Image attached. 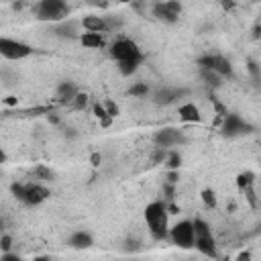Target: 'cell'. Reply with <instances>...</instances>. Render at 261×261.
<instances>
[{"label": "cell", "instance_id": "6da1fadb", "mask_svg": "<svg viewBox=\"0 0 261 261\" xmlns=\"http://www.w3.org/2000/svg\"><path fill=\"white\" fill-rule=\"evenodd\" d=\"M167 206L161 200H155L147 204L145 208V220L149 226V232L155 241H163L169 234V222H167Z\"/></svg>", "mask_w": 261, "mask_h": 261}, {"label": "cell", "instance_id": "7a4b0ae2", "mask_svg": "<svg viewBox=\"0 0 261 261\" xmlns=\"http://www.w3.org/2000/svg\"><path fill=\"white\" fill-rule=\"evenodd\" d=\"M192 226H194V247L206 257V259H216L218 257V249H216V241L212 237V228L206 220L202 218H196L192 220Z\"/></svg>", "mask_w": 261, "mask_h": 261}, {"label": "cell", "instance_id": "3957f363", "mask_svg": "<svg viewBox=\"0 0 261 261\" xmlns=\"http://www.w3.org/2000/svg\"><path fill=\"white\" fill-rule=\"evenodd\" d=\"M35 14L45 22H63L69 16V6L63 0H41L35 6Z\"/></svg>", "mask_w": 261, "mask_h": 261}, {"label": "cell", "instance_id": "277c9868", "mask_svg": "<svg viewBox=\"0 0 261 261\" xmlns=\"http://www.w3.org/2000/svg\"><path fill=\"white\" fill-rule=\"evenodd\" d=\"M108 55L116 63L130 61V59H143V53H141L139 45L135 41H130V39H116V41H112V45L108 47Z\"/></svg>", "mask_w": 261, "mask_h": 261}, {"label": "cell", "instance_id": "5b68a950", "mask_svg": "<svg viewBox=\"0 0 261 261\" xmlns=\"http://www.w3.org/2000/svg\"><path fill=\"white\" fill-rule=\"evenodd\" d=\"M0 55L8 61H20V59H27L29 55H33V47L18 39L0 37Z\"/></svg>", "mask_w": 261, "mask_h": 261}, {"label": "cell", "instance_id": "8992f818", "mask_svg": "<svg viewBox=\"0 0 261 261\" xmlns=\"http://www.w3.org/2000/svg\"><path fill=\"white\" fill-rule=\"evenodd\" d=\"M169 239L173 241V245H177L181 249L194 247V226H192V220H179L177 224H173L169 228Z\"/></svg>", "mask_w": 261, "mask_h": 261}, {"label": "cell", "instance_id": "52a82bcc", "mask_svg": "<svg viewBox=\"0 0 261 261\" xmlns=\"http://www.w3.org/2000/svg\"><path fill=\"white\" fill-rule=\"evenodd\" d=\"M184 6L175 0H165V2H155L151 6V12L153 16H157L159 20H165V22H175L181 14Z\"/></svg>", "mask_w": 261, "mask_h": 261}, {"label": "cell", "instance_id": "ba28073f", "mask_svg": "<svg viewBox=\"0 0 261 261\" xmlns=\"http://www.w3.org/2000/svg\"><path fill=\"white\" fill-rule=\"evenodd\" d=\"M153 143L159 147V149H167V147H175V145H181L186 143V137L179 128H173V126H165L161 130H157L153 135Z\"/></svg>", "mask_w": 261, "mask_h": 261}, {"label": "cell", "instance_id": "9c48e42d", "mask_svg": "<svg viewBox=\"0 0 261 261\" xmlns=\"http://www.w3.org/2000/svg\"><path fill=\"white\" fill-rule=\"evenodd\" d=\"M80 24H82V29H84L86 33H100V35H104V33H110L118 22H114V20H110V18H106V16L88 14V16H84V18L80 20Z\"/></svg>", "mask_w": 261, "mask_h": 261}, {"label": "cell", "instance_id": "30bf717a", "mask_svg": "<svg viewBox=\"0 0 261 261\" xmlns=\"http://www.w3.org/2000/svg\"><path fill=\"white\" fill-rule=\"evenodd\" d=\"M220 130L224 137H237V135H245L251 130V124H247L243 120V116L239 114H226L220 120Z\"/></svg>", "mask_w": 261, "mask_h": 261}, {"label": "cell", "instance_id": "8fae6325", "mask_svg": "<svg viewBox=\"0 0 261 261\" xmlns=\"http://www.w3.org/2000/svg\"><path fill=\"white\" fill-rule=\"evenodd\" d=\"M49 190L41 184H24V200L22 204L27 206H39L41 202H45L49 198Z\"/></svg>", "mask_w": 261, "mask_h": 261}, {"label": "cell", "instance_id": "7c38bea8", "mask_svg": "<svg viewBox=\"0 0 261 261\" xmlns=\"http://www.w3.org/2000/svg\"><path fill=\"white\" fill-rule=\"evenodd\" d=\"M77 86L73 84V82H61L59 86H57V92H55V98H57V102L59 104H71L73 102V98L77 96Z\"/></svg>", "mask_w": 261, "mask_h": 261}, {"label": "cell", "instance_id": "4fadbf2b", "mask_svg": "<svg viewBox=\"0 0 261 261\" xmlns=\"http://www.w3.org/2000/svg\"><path fill=\"white\" fill-rule=\"evenodd\" d=\"M67 245H69L71 249H75V251H84V249H90V247L94 245V239H92V234L86 232V230H75V232L67 239Z\"/></svg>", "mask_w": 261, "mask_h": 261}, {"label": "cell", "instance_id": "5bb4252c", "mask_svg": "<svg viewBox=\"0 0 261 261\" xmlns=\"http://www.w3.org/2000/svg\"><path fill=\"white\" fill-rule=\"evenodd\" d=\"M80 20H71V18H67V20H63V22H57V27H55V33L59 35V37H67V39H71V37H80L77 33H80Z\"/></svg>", "mask_w": 261, "mask_h": 261}, {"label": "cell", "instance_id": "9a60e30c", "mask_svg": "<svg viewBox=\"0 0 261 261\" xmlns=\"http://www.w3.org/2000/svg\"><path fill=\"white\" fill-rule=\"evenodd\" d=\"M179 118L184 122H200L202 114H200V108L194 102H186V104L179 106Z\"/></svg>", "mask_w": 261, "mask_h": 261}, {"label": "cell", "instance_id": "2e32d148", "mask_svg": "<svg viewBox=\"0 0 261 261\" xmlns=\"http://www.w3.org/2000/svg\"><path fill=\"white\" fill-rule=\"evenodd\" d=\"M210 71H214L216 75H220V77H224V75H232V65H230V61L226 59V57H222V55H212V69Z\"/></svg>", "mask_w": 261, "mask_h": 261}, {"label": "cell", "instance_id": "e0dca14e", "mask_svg": "<svg viewBox=\"0 0 261 261\" xmlns=\"http://www.w3.org/2000/svg\"><path fill=\"white\" fill-rule=\"evenodd\" d=\"M80 43L86 49H100V47H104V35H100V33H82Z\"/></svg>", "mask_w": 261, "mask_h": 261}, {"label": "cell", "instance_id": "ac0fdd59", "mask_svg": "<svg viewBox=\"0 0 261 261\" xmlns=\"http://www.w3.org/2000/svg\"><path fill=\"white\" fill-rule=\"evenodd\" d=\"M179 94H181V92H177V90L163 88V90H157V92H155L153 100H155V104H171V102H175V100L179 98Z\"/></svg>", "mask_w": 261, "mask_h": 261}, {"label": "cell", "instance_id": "d6986e66", "mask_svg": "<svg viewBox=\"0 0 261 261\" xmlns=\"http://www.w3.org/2000/svg\"><path fill=\"white\" fill-rule=\"evenodd\" d=\"M141 61L143 59H130V61H120L116 67H118V71H120V75H124V77H128V75H133L137 69H139V65H141Z\"/></svg>", "mask_w": 261, "mask_h": 261}, {"label": "cell", "instance_id": "ffe728a7", "mask_svg": "<svg viewBox=\"0 0 261 261\" xmlns=\"http://www.w3.org/2000/svg\"><path fill=\"white\" fill-rule=\"evenodd\" d=\"M92 112H94V116L100 120V124L106 128V126H110L112 122H114V118H110L108 114H106V110H104V106H102V102H96L94 104V108H92Z\"/></svg>", "mask_w": 261, "mask_h": 261}, {"label": "cell", "instance_id": "44dd1931", "mask_svg": "<svg viewBox=\"0 0 261 261\" xmlns=\"http://www.w3.org/2000/svg\"><path fill=\"white\" fill-rule=\"evenodd\" d=\"M179 165H181V157H179V153H175V151L167 153V157H165V167H167L169 171H177Z\"/></svg>", "mask_w": 261, "mask_h": 261}, {"label": "cell", "instance_id": "7402d4cb", "mask_svg": "<svg viewBox=\"0 0 261 261\" xmlns=\"http://www.w3.org/2000/svg\"><path fill=\"white\" fill-rule=\"evenodd\" d=\"M253 184H255V173L253 171H243V173L237 175V186L241 190H245L247 186H253Z\"/></svg>", "mask_w": 261, "mask_h": 261}, {"label": "cell", "instance_id": "603a6c76", "mask_svg": "<svg viewBox=\"0 0 261 261\" xmlns=\"http://www.w3.org/2000/svg\"><path fill=\"white\" fill-rule=\"evenodd\" d=\"M245 198H247V202H249V206L253 208V210H257L259 208V200H257V192H255V184L253 186H247L245 190Z\"/></svg>", "mask_w": 261, "mask_h": 261}, {"label": "cell", "instance_id": "cb8c5ba5", "mask_svg": "<svg viewBox=\"0 0 261 261\" xmlns=\"http://www.w3.org/2000/svg\"><path fill=\"white\" fill-rule=\"evenodd\" d=\"M200 198H202V202H204L206 208H214L216 206V194H214V190H210V188L202 190L200 192Z\"/></svg>", "mask_w": 261, "mask_h": 261}, {"label": "cell", "instance_id": "d4e9b609", "mask_svg": "<svg viewBox=\"0 0 261 261\" xmlns=\"http://www.w3.org/2000/svg\"><path fill=\"white\" fill-rule=\"evenodd\" d=\"M128 94H130V96H137V98H143V96H147V94H149V86H147L145 82H137V84H133V86H130Z\"/></svg>", "mask_w": 261, "mask_h": 261}, {"label": "cell", "instance_id": "484cf974", "mask_svg": "<svg viewBox=\"0 0 261 261\" xmlns=\"http://www.w3.org/2000/svg\"><path fill=\"white\" fill-rule=\"evenodd\" d=\"M202 77L206 80V84L208 86H212V88H216V86H220V75H216L214 71H210V69H202Z\"/></svg>", "mask_w": 261, "mask_h": 261}, {"label": "cell", "instance_id": "4316f807", "mask_svg": "<svg viewBox=\"0 0 261 261\" xmlns=\"http://www.w3.org/2000/svg\"><path fill=\"white\" fill-rule=\"evenodd\" d=\"M35 175L41 177V179H45V181H51V179L55 177V173H53L49 167H45V165H37V167H35Z\"/></svg>", "mask_w": 261, "mask_h": 261}, {"label": "cell", "instance_id": "83f0119b", "mask_svg": "<svg viewBox=\"0 0 261 261\" xmlns=\"http://www.w3.org/2000/svg\"><path fill=\"white\" fill-rule=\"evenodd\" d=\"M102 106H104V110H106V114H108L110 118H116V116L120 114V108H118V104H116V102H112V100H106V102H102Z\"/></svg>", "mask_w": 261, "mask_h": 261}, {"label": "cell", "instance_id": "f1b7e54d", "mask_svg": "<svg viewBox=\"0 0 261 261\" xmlns=\"http://www.w3.org/2000/svg\"><path fill=\"white\" fill-rule=\"evenodd\" d=\"M88 94L86 92H77V96L73 98V102H71V106L73 108H77V110H82V108H86V104H88Z\"/></svg>", "mask_w": 261, "mask_h": 261}, {"label": "cell", "instance_id": "f546056e", "mask_svg": "<svg viewBox=\"0 0 261 261\" xmlns=\"http://www.w3.org/2000/svg\"><path fill=\"white\" fill-rule=\"evenodd\" d=\"M10 247H12V237L10 234H2L0 237V249L4 253H10Z\"/></svg>", "mask_w": 261, "mask_h": 261}, {"label": "cell", "instance_id": "4dcf8cb0", "mask_svg": "<svg viewBox=\"0 0 261 261\" xmlns=\"http://www.w3.org/2000/svg\"><path fill=\"white\" fill-rule=\"evenodd\" d=\"M247 67H249V71H251V75H253V80H259V65L251 59L249 63H247Z\"/></svg>", "mask_w": 261, "mask_h": 261}, {"label": "cell", "instance_id": "1f68e13d", "mask_svg": "<svg viewBox=\"0 0 261 261\" xmlns=\"http://www.w3.org/2000/svg\"><path fill=\"white\" fill-rule=\"evenodd\" d=\"M100 163H102V155H100V153H92V155H90V165H92V167H98Z\"/></svg>", "mask_w": 261, "mask_h": 261}, {"label": "cell", "instance_id": "d6a6232c", "mask_svg": "<svg viewBox=\"0 0 261 261\" xmlns=\"http://www.w3.org/2000/svg\"><path fill=\"white\" fill-rule=\"evenodd\" d=\"M0 261H22L18 255H14V253H4L2 257H0Z\"/></svg>", "mask_w": 261, "mask_h": 261}, {"label": "cell", "instance_id": "836d02e7", "mask_svg": "<svg viewBox=\"0 0 261 261\" xmlns=\"http://www.w3.org/2000/svg\"><path fill=\"white\" fill-rule=\"evenodd\" d=\"M237 261H251V253L249 251H241L237 255Z\"/></svg>", "mask_w": 261, "mask_h": 261}, {"label": "cell", "instance_id": "e575fe53", "mask_svg": "<svg viewBox=\"0 0 261 261\" xmlns=\"http://www.w3.org/2000/svg\"><path fill=\"white\" fill-rule=\"evenodd\" d=\"M177 179H179V173H177V171H169V173H167V181H169V184H175Z\"/></svg>", "mask_w": 261, "mask_h": 261}, {"label": "cell", "instance_id": "d590c367", "mask_svg": "<svg viewBox=\"0 0 261 261\" xmlns=\"http://www.w3.org/2000/svg\"><path fill=\"white\" fill-rule=\"evenodd\" d=\"M4 102H6L8 106H16V102H18V98H16V96H8V98H6Z\"/></svg>", "mask_w": 261, "mask_h": 261}, {"label": "cell", "instance_id": "8d00e7d4", "mask_svg": "<svg viewBox=\"0 0 261 261\" xmlns=\"http://www.w3.org/2000/svg\"><path fill=\"white\" fill-rule=\"evenodd\" d=\"M47 118H49V122H53V124H59V116H57V114H47Z\"/></svg>", "mask_w": 261, "mask_h": 261}, {"label": "cell", "instance_id": "74e56055", "mask_svg": "<svg viewBox=\"0 0 261 261\" xmlns=\"http://www.w3.org/2000/svg\"><path fill=\"white\" fill-rule=\"evenodd\" d=\"M33 261H51V257H49V255H39V257H35Z\"/></svg>", "mask_w": 261, "mask_h": 261}, {"label": "cell", "instance_id": "f35d334b", "mask_svg": "<svg viewBox=\"0 0 261 261\" xmlns=\"http://www.w3.org/2000/svg\"><path fill=\"white\" fill-rule=\"evenodd\" d=\"M6 159H8V157H6V153H4V149L0 147V165H2V163H6Z\"/></svg>", "mask_w": 261, "mask_h": 261}, {"label": "cell", "instance_id": "ab89813d", "mask_svg": "<svg viewBox=\"0 0 261 261\" xmlns=\"http://www.w3.org/2000/svg\"><path fill=\"white\" fill-rule=\"evenodd\" d=\"M253 37H255V39H257V37H259V22H257V24H255V27H253Z\"/></svg>", "mask_w": 261, "mask_h": 261}, {"label": "cell", "instance_id": "60d3db41", "mask_svg": "<svg viewBox=\"0 0 261 261\" xmlns=\"http://www.w3.org/2000/svg\"><path fill=\"white\" fill-rule=\"evenodd\" d=\"M222 6L228 10V8H232V6H234V2H222Z\"/></svg>", "mask_w": 261, "mask_h": 261}, {"label": "cell", "instance_id": "b9f144b4", "mask_svg": "<svg viewBox=\"0 0 261 261\" xmlns=\"http://www.w3.org/2000/svg\"><path fill=\"white\" fill-rule=\"evenodd\" d=\"M0 228H2V216H0Z\"/></svg>", "mask_w": 261, "mask_h": 261}, {"label": "cell", "instance_id": "7bdbcfd3", "mask_svg": "<svg viewBox=\"0 0 261 261\" xmlns=\"http://www.w3.org/2000/svg\"><path fill=\"white\" fill-rule=\"evenodd\" d=\"M222 261H228V257H226V259H222Z\"/></svg>", "mask_w": 261, "mask_h": 261}, {"label": "cell", "instance_id": "ee69618b", "mask_svg": "<svg viewBox=\"0 0 261 261\" xmlns=\"http://www.w3.org/2000/svg\"><path fill=\"white\" fill-rule=\"evenodd\" d=\"M206 261H212V259H206Z\"/></svg>", "mask_w": 261, "mask_h": 261}]
</instances>
